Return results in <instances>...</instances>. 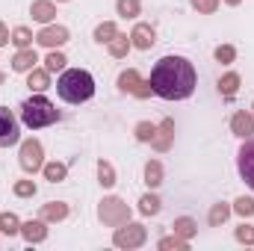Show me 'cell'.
Masks as SVG:
<instances>
[{
    "mask_svg": "<svg viewBox=\"0 0 254 251\" xmlns=\"http://www.w3.org/2000/svg\"><path fill=\"white\" fill-rule=\"evenodd\" d=\"M231 210H234V213H240L243 219H252V216H254V198H246V195H243V198H237Z\"/></svg>",
    "mask_w": 254,
    "mask_h": 251,
    "instance_id": "cell-31",
    "label": "cell"
},
{
    "mask_svg": "<svg viewBox=\"0 0 254 251\" xmlns=\"http://www.w3.org/2000/svg\"><path fill=\"white\" fill-rule=\"evenodd\" d=\"M42 172H45V181L60 184V181H65V175H68V166L65 163H45Z\"/></svg>",
    "mask_w": 254,
    "mask_h": 251,
    "instance_id": "cell-25",
    "label": "cell"
},
{
    "mask_svg": "<svg viewBox=\"0 0 254 251\" xmlns=\"http://www.w3.org/2000/svg\"><path fill=\"white\" fill-rule=\"evenodd\" d=\"M30 15H33V21H39V24H51V21L57 18V6H54L51 0H33Z\"/></svg>",
    "mask_w": 254,
    "mask_h": 251,
    "instance_id": "cell-15",
    "label": "cell"
},
{
    "mask_svg": "<svg viewBox=\"0 0 254 251\" xmlns=\"http://www.w3.org/2000/svg\"><path fill=\"white\" fill-rule=\"evenodd\" d=\"M57 92L65 104H86L95 95V77L83 68H63L57 80Z\"/></svg>",
    "mask_w": 254,
    "mask_h": 251,
    "instance_id": "cell-2",
    "label": "cell"
},
{
    "mask_svg": "<svg viewBox=\"0 0 254 251\" xmlns=\"http://www.w3.org/2000/svg\"><path fill=\"white\" fill-rule=\"evenodd\" d=\"M172 139H175V122H172V119H163V122L157 125L154 139H151V148H154V151H169V148H172Z\"/></svg>",
    "mask_w": 254,
    "mask_h": 251,
    "instance_id": "cell-12",
    "label": "cell"
},
{
    "mask_svg": "<svg viewBox=\"0 0 254 251\" xmlns=\"http://www.w3.org/2000/svg\"><path fill=\"white\" fill-rule=\"evenodd\" d=\"M18 160H21V169L24 172H39L45 166V151H42V142L39 139H24L21 142V151H18Z\"/></svg>",
    "mask_w": 254,
    "mask_h": 251,
    "instance_id": "cell-7",
    "label": "cell"
},
{
    "mask_svg": "<svg viewBox=\"0 0 254 251\" xmlns=\"http://www.w3.org/2000/svg\"><path fill=\"white\" fill-rule=\"evenodd\" d=\"M21 122L30 127V130H42V127L60 122V110L39 92L36 98H27V101L21 104Z\"/></svg>",
    "mask_w": 254,
    "mask_h": 251,
    "instance_id": "cell-3",
    "label": "cell"
},
{
    "mask_svg": "<svg viewBox=\"0 0 254 251\" xmlns=\"http://www.w3.org/2000/svg\"><path fill=\"white\" fill-rule=\"evenodd\" d=\"M192 9H198L201 15H213L219 9V0H192Z\"/></svg>",
    "mask_w": 254,
    "mask_h": 251,
    "instance_id": "cell-38",
    "label": "cell"
},
{
    "mask_svg": "<svg viewBox=\"0 0 254 251\" xmlns=\"http://www.w3.org/2000/svg\"><path fill=\"white\" fill-rule=\"evenodd\" d=\"M21 139V125L9 107H0V148H9Z\"/></svg>",
    "mask_w": 254,
    "mask_h": 251,
    "instance_id": "cell-8",
    "label": "cell"
},
{
    "mask_svg": "<svg viewBox=\"0 0 254 251\" xmlns=\"http://www.w3.org/2000/svg\"><path fill=\"white\" fill-rule=\"evenodd\" d=\"M39 63V57H36V51L33 48H21L18 54H15V60H12V71H18V74H24V71H33Z\"/></svg>",
    "mask_w": 254,
    "mask_h": 251,
    "instance_id": "cell-16",
    "label": "cell"
},
{
    "mask_svg": "<svg viewBox=\"0 0 254 251\" xmlns=\"http://www.w3.org/2000/svg\"><path fill=\"white\" fill-rule=\"evenodd\" d=\"M0 234H6V237L21 234V222L15 213H0Z\"/></svg>",
    "mask_w": 254,
    "mask_h": 251,
    "instance_id": "cell-26",
    "label": "cell"
},
{
    "mask_svg": "<svg viewBox=\"0 0 254 251\" xmlns=\"http://www.w3.org/2000/svg\"><path fill=\"white\" fill-rule=\"evenodd\" d=\"M240 83H243L240 74H237V71H228V74L219 80V92H222V98H234V95L240 92Z\"/></svg>",
    "mask_w": 254,
    "mask_h": 251,
    "instance_id": "cell-19",
    "label": "cell"
},
{
    "mask_svg": "<svg viewBox=\"0 0 254 251\" xmlns=\"http://www.w3.org/2000/svg\"><path fill=\"white\" fill-rule=\"evenodd\" d=\"M237 169H240V178L254 189V139H246V145L240 148V154H237Z\"/></svg>",
    "mask_w": 254,
    "mask_h": 251,
    "instance_id": "cell-9",
    "label": "cell"
},
{
    "mask_svg": "<svg viewBox=\"0 0 254 251\" xmlns=\"http://www.w3.org/2000/svg\"><path fill=\"white\" fill-rule=\"evenodd\" d=\"M57 3H65V0H57Z\"/></svg>",
    "mask_w": 254,
    "mask_h": 251,
    "instance_id": "cell-43",
    "label": "cell"
},
{
    "mask_svg": "<svg viewBox=\"0 0 254 251\" xmlns=\"http://www.w3.org/2000/svg\"><path fill=\"white\" fill-rule=\"evenodd\" d=\"M9 42H12V36H9V27L0 21V48H3V45H9Z\"/></svg>",
    "mask_w": 254,
    "mask_h": 251,
    "instance_id": "cell-39",
    "label": "cell"
},
{
    "mask_svg": "<svg viewBox=\"0 0 254 251\" xmlns=\"http://www.w3.org/2000/svg\"><path fill=\"white\" fill-rule=\"evenodd\" d=\"M65 216H68V204L65 201H48V204H42V219L45 222H63Z\"/></svg>",
    "mask_w": 254,
    "mask_h": 251,
    "instance_id": "cell-17",
    "label": "cell"
},
{
    "mask_svg": "<svg viewBox=\"0 0 254 251\" xmlns=\"http://www.w3.org/2000/svg\"><path fill=\"white\" fill-rule=\"evenodd\" d=\"M12 45H15L18 51H21V48H30V45H33V33H30L27 27H15V30H12Z\"/></svg>",
    "mask_w": 254,
    "mask_h": 251,
    "instance_id": "cell-29",
    "label": "cell"
},
{
    "mask_svg": "<svg viewBox=\"0 0 254 251\" xmlns=\"http://www.w3.org/2000/svg\"><path fill=\"white\" fill-rule=\"evenodd\" d=\"M12 192H15L18 198H33V195H36V184H33V181H15Z\"/></svg>",
    "mask_w": 254,
    "mask_h": 251,
    "instance_id": "cell-37",
    "label": "cell"
},
{
    "mask_svg": "<svg viewBox=\"0 0 254 251\" xmlns=\"http://www.w3.org/2000/svg\"><path fill=\"white\" fill-rule=\"evenodd\" d=\"M21 237H24L30 246H33V243H42V240L48 237V222H45V219H36V222L30 219V222H24V225H21Z\"/></svg>",
    "mask_w": 254,
    "mask_h": 251,
    "instance_id": "cell-14",
    "label": "cell"
},
{
    "mask_svg": "<svg viewBox=\"0 0 254 251\" xmlns=\"http://www.w3.org/2000/svg\"><path fill=\"white\" fill-rule=\"evenodd\" d=\"M160 249L163 251H187L190 249V240H181V237H178V234H175V237H163V240H160Z\"/></svg>",
    "mask_w": 254,
    "mask_h": 251,
    "instance_id": "cell-32",
    "label": "cell"
},
{
    "mask_svg": "<svg viewBox=\"0 0 254 251\" xmlns=\"http://www.w3.org/2000/svg\"><path fill=\"white\" fill-rule=\"evenodd\" d=\"M145 184L151 189H157L163 184V163L160 160H148L145 163Z\"/></svg>",
    "mask_w": 254,
    "mask_h": 251,
    "instance_id": "cell-21",
    "label": "cell"
},
{
    "mask_svg": "<svg viewBox=\"0 0 254 251\" xmlns=\"http://www.w3.org/2000/svg\"><path fill=\"white\" fill-rule=\"evenodd\" d=\"M3 80H6V77H3V74H0V83H3Z\"/></svg>",
    "mask_w": 254,
    "mask_h": 251,
    "instance_id": "cell-41",
    "label": "cell"
},
{
    "mask_svg": "<svg viewBox=\"0 0 254 251\" xmlns=\"http://www.w3.org/2000/svg\"><path fill=\"white\" fill-rule=\"evenodd\" d=\"M195 68L187 57H163L151 68V89L163 101H187L195 92Z\"/></svg>",
    "mask_w": 254,
    "mask_h": 251,
    "instance_id": "cell-1",
    "label": "cell"
},
{
    "mask_svg": "<svg viewBox=\"0 0 254 251\" xmlns=\"http://www.w3.org/2000/svg\"><path fill=\"white\" fill-rule=\"evenodd\" d=\"M145 240H148V231H145V225H139V222H125V225H119L116 234H113V243H116L119 249H139V246H145Z\"/></svg>",
    "mask_w": 254,
    "mask_h": 251,
    "instance_id": "cell-5",
    "label": "cell"
},
{
    "mask_svg": "<svg viewBox=\"0 0 254 251\" xmlns=\"http://www.w3.org/2000/svg\"><path fill=\"white\" fill-rule=\"evenodd\" d=\"M116 36H119V27H116L113 21H104V24L95 27V42H98V45H110Z\"/></svg>",
    "mask_w": 254,
    "mask_h": 251,
    "instance_id": "cell-22",
    "label": "cell"
},
{
    "mask_svg": "<svg viewBox=\"0 0 254 251\" xmlns=\"http://www.w3.org/2000/svg\"><path fill=\"white\" fill-rule=\"evenodd\" d=\"M98 219H101L104 225H110V228H119V225L130 222V207H127L122 198L110 195V198H104V201L98 204Z\"/></svg>",
    "mask_w": 254,
    "mask_h": 251,
    "instance_id": "cell-4",
    "label": "cell"
},
{
    "mask_svg": "<svg viewBox=\"0 0 254 251\" xmlns=\"http://www.w3.org/2000/svg\"><path fill=\"white\" fill-rule=\"evenodd\" d=\"M139 213H142V216H157V213H160V198H157V195H142Z\"/></svg>",
    "mask_w": 254,
    "mask_h": 251,
    "instance_id": "cell-30",
    "label": "cell"
},
{
    "mask_svg": "<svg viewBox=\"0 0 254 251\" xmlns=\"http://www.w3.org/2000/svg\"><path fill=\"white\" fill-rule=\"evenodd\" d=\"M130 48H133V45H130V36H122V33H119V36H116V39H113V42L107 45L110 57H116V60H125Z\"/></svg>",
    "mask_w": 254,
    "mask_h": 251,
    "instance_id": "cell-23",
    "label": "cell"
},
{
    "mask_svg": "<svg viewBox=\"0 0 254 251\" xmlns=\"http://www.w3.org/2000/svg\"><path fill=\"white\" fill-rule=\"evenodd\" d=\"M175 234L181 237V240H192L195 237V231H198V225H195V219H190V216H181V219H175Z\"/></svg>",
    "mask_w": 254,
    "mask_h": 251,
    "instance_id": "cell-24",
    "label": "cell"
},
{
    "mask_svg": "<svg viewBox=\"0 0 254 251\" xmlns=\"http://www.w3.org/2000/svg\"><path fill=\"white\" fill-rule=\"evenodd\" d=\"M65 63H68V60H65L60 51H51V54H48V60H45V68H48V71L54 74V71H63Z\"/></svg>",
    "mask_w": 254,
    "mask_h": 251,
    "instance_id": "cell-34",
    "label": "cell"
},
{
    "mask_svg": "<svg viewBox=\"0 0 254 251\" xmlns=\"http://www.w3.org/2000/svg\"><path fill=\"white\" fill-rule=\"evenodd\" d=\"M234 237H237V243H243V246H254V228L246 225V222L234 231Z\"/></svg>",
    "mask_w": 254,
    "mask_h": 251,
    "instance_id": "cell-35",
    "label": "cell"
},
{
    "mask_svg": "<svg viewBox=\"0 0 254 251\" xmlns=\"http://www.w3.org/2000/svg\"><path fill=\"white\" fill-rule=\"evenodd\" d=\"M154 133H157V125H151V122H139L136 125V139L139 142H151Z\"/></svg>",
    "mask_w": 254,
    "mask_h": 251,
    "instance_id": "cell-36",
    "label": "cell"
},
{
    "mask_svg": "<svg viewBox=\"0 0 254 251\" xmlns=\"http://www.w3.org/2000/svg\"><path fill=\"white\" fill-rule=\"evenodd\" d=\"M213 57H216V63H222V65H231L234 60H237V48H234V45H219Z\"/></svg>",
    "mask_w": 254,
    "mask_h": 251,
    "instance_id": "cell-33",
    "label": "cell"
},
{
    "mask_svg": "<svg viewBox=\"0 0 254 251\" xmlns=\"http://www.w3.org/2000/svg\"><path fill=\"white\" fill-rule=\"evenodd\" d=\"M36 42L42 45V48H63L65 42H68V30L65 27H57V24H45L42 30H39V36H36Z\"/></svg>",
    "mask_w": 254,
    "mask_h": 251,
    "instance_id": "cell-10",
    "label": "cell"
},
{
    "mask_svg": "<svg viewBox=\"0 0 254 251\" xmlns=\"http://www.w3.org/2000/svg\"><path fill=\"white\" fill-rule=\"evenodd\" d=\"M119 89L127 92V95H136V98H151L154 95V89H151V80H142V74L136 71V68H127L119 74Z\"/></svg>",
    "mask_w": 254,
    "mask_h": 251,
    "instance_id": "cell-6",
    "label": "cell"
},
{
    "mask_svg": "<svg viewBox=\"0 0 254 251\" xmlns=\"http://www.w3.org/2000/svg\"><path fill=\"white\" fill-rule=\"evenodd\" d=\"M228 216H231V204L219 201V204H213V207H210V216H207V222H210V228H222V225L228 222Z\"/></svg>",
    "mask_w": 254,
    "mask_h": 251,
    "instance_id": "cell-20",
    "label": "cell"
},
{
    "mask_svg": "<svg viewBox=\"0 0 254 251\" xmlns=\"http://www.w3.org/2000/svg\"><path fill=\"white\" fill-rule=\"evenodd\" d=\"M231 133L240 136V139H252L254 136V116L252 113H246V110L234 113V119H231Z\"/></svg>",
    "mask_w": 254,
    "mask_h": 251,
    "instance_id": "cell-13",
    "label": "cell"
},
{
    "mask_svg": "<svg viewBox=\"0 0 254 251\" xmlns=\"http://www.w3.org/2000/svg\"><path fill=\"white\" fill-rule=\"evenodd\" d=\"M225 3H228V6H240L243 0H225Z\"/></svg>",
    "mask_w": 254,
    "mask_h": 251,
    "instance_id": "cell-40",
    "label": "cell"
},
{
    "mask_svg": "<svg viewBox=\"0 0 254 251\" xmlns=\"http://www.w3.org/2000/svg\"><path fill=\"white\" fill-rule=\"evenodd\" d=\"M30 77H27V86L33 89V92H45L48 86H51V71L48 68H33V71H27Z\"/></svg>",
    "mask_w": 254,
    "mask_h": 251,
    "instance_id": "cell-18",
    "label": "cell"
},
{
    "mask_svg": "<svg viewBox=\"0 0 254 251\" xmlns=\"http://www.w3.org/2000/svg\"><path fill=\"white\" fill-rule=\"evenodd\" d=\"M98 178H101V187H116V169L107 163V160H101L98 163Z\"/></svg>",
    "mask_w": 254,
    "mask_h": 251,
    "instance_id": "cell-28",
    "label": "cell"
},
{
    "mask_svg": "<svg viewBox=\"0 0 254 251\" xmlns=\"http://www.w3.org/2000/svg\"><path fill=\"white\" fill-rule=\"evenodd\" d=\"M116 9H119L122 18H136L142 12V3L139 0H116Z\"/></svg>",
    "mask_w": 254,
    "mask_h": 251,
    "instance_id": "cell-27",
    "label": "cell"
},
{
    "mask_svg": "<svg viewBox=\"0 0 254 251\" xmlns=\"http://www.w3.org/2000/svg\"><path fill=\"white\" fill-rule=\"evenodd\" d=\"M252 116H254V104H252Z\"/></svg>",
    "mask_w": 254,
    "mask_h": 251,
    "instance_id": "cell-42",
    "label": "cell"
},
{
    "mask_svg": "<svg viewBox=\"0 0 254 251\" xmlns=\"http://www.w3.org/2000/svg\"><path fill=\"white\" fill-rule=\"evenodd\" d=\"M154 42H157V33H154L151 24H136V27H133V33H130V45H133L136 51H151Z\"/></svg>",
    "mask_w": 254,
    "mask_h": 251,
    "instance_id": "cell-11",
    "label": "cell"
}]
</instances>
